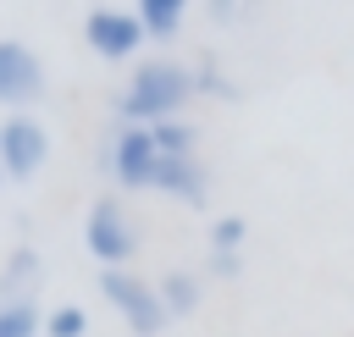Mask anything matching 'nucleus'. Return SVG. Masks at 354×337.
Instances as JSON below:
<instances>
[{"instance_id": "423d86ee", "label": "nucleus", "mask_w": 354, "mask_h": 337, "mask_svg": "<svg viewBox=\"0 0 354 337\" xmlns=\"http://www.w3.org/2000/svg\"><path fill=\"white\" fill-rule=\"evenodd\" d=\"M83 39H88V50L100 61H138V50L149 44L133 6H94L83 17Z\"/></svg>"}, {"instance_id": "f3484780", "label": "nucleus", "mask_w": 354, "mask_h": 337, "mask_svg": "<svg viewBox=\"0 0 354 337\" xmlns=\"http://www.w3.org/2000/svg\"><path fill=\"white\" fill-rule=\"evenodd\" d=\"M243 271V254H227V249H210L205 254V276H216V282H232Z\"/></svg>"}, {"instance_id": "7ed1b4c3", "label": "nucleus", "mask_w": 354, "mask_h": 337, "mask_svg": "<svg viewBox=\"0 0 354 337\" xmlns=\"http://www.w3.org/2000/svg\"><path fill=\"white\" fill-rule=\"evenodd\" d=\"M83 243L88 254L100 260V271H127V260L138 254V227H133V210L116 199V193H100L83 215Z\"/></svg>"}, {"instance_id": "9b49d317", "label": "nucleus", "mask_w": 354, "mask_h": 337, "mask_svg": "<svg viewBox=\"0 0 354 337\" xmlns=\"http://www.w3.org/2000/svg\"><path fill=\"white\" fill-rule=\"evenodd\" d=\"M155 287H160V304H166L171 320H183V315H194L205 304V276H194V271H166Z\"/></svg>"}, {"instance_id": "dca6fc26", "label": "nucleus", "mask_w": 354, "mask_h": 337, "mask_svg": "<svg viewBox=\"0 0 354 337\" xmlns=\"http://www.w3.org/2000/svg\"><path fill=\"white\" fill-rule=\"evenodd\" d=\"M243 238H249V227H243V215H216V221H210V249H227V254H243Z\"/></svg>"}, {"instance_id": "ddd939ff", "label": "nucleus", "mask_w": 354, "mask_h": 337, "mask_svg": "<svg viewBox=\"0 0 354 337\" xmlns=\"http://www.w3.org/2000/svg\"><path fill=\"white\" fill-rule=\"evenodd\" d=\"M0 337H44L39 304H0Z\"/></svg>"}, {"instance_id": "4468645a", "label": "nucleus", "mask_w": 354, "mask_h": 337, "mask_svg": "<svg viewBox=\"0 0 354 337\" xmlns=\"http://www.w3.org/2000/svg\"><path fill=\"white\" fill-rule=\"evenodd\" d=\"M194 99H238L232 77L216 66V55H205V61L194 66Z\"/></svg>"}, {"instance_id": "9d476101", "label": "nucleus", "mask_w": 354, "mask_h": 337, "mask_svg": "<svg viewBox=\"0 0 354 337\" xmlns=\"http://www.w3.org/2000/svg\"><path fill=\"white\" fill-rule=\"evenodd\" d=\"M133 11H138L144 39H155V44H171L183 33V22H188V6L183 0H138Z\"/></svg>"}, {"instance_id": "f03ea898", "label": "nucleus", "mask_w": 354, "mask_h": 337, "mask_svg": "<svg viewBox=\"0 0 354 337\" xmlns=\"http://www.w3.org/2000/svg\"><path fill=\"white\" fill-rule=\"evenodd\" d=\"M100 298L127 320L133 337H160V331L171 326V315H166V304H160V287H155L149 276H138L133 265H127V271H100Z\"/></svg>"}, {"instance_id": "6e6552de", "label": "nucleus", "mask_w": 354, "mask_h": 337, "mask_svg": "<svg viewBox=\"0 0 354 337\" xmlns=\"http://www.w3.org/2000/svg\"><path fill=\"white\" fill-rule=\"evenodd\" d=\"M149 193H166L177 204H205L210 199V171H205L199 155H160L155 177H149Z\"/></svg>"}, {"instance_id": "f257e3e1", "label": "nucleus", "mask_w": 354, "mask_h": 337, "mask_svg": "<svg viewBox=\"0 0 354 337\" xmlns=\"http://www.w3.org/2000/svg\"><path fill=\"white\" fill-rule=\"evenodd\" d=\"M188 99H194V66H183L171 55H144V61H133L111 110L127 127H155V122H177Z\"/></svg>"}, {"instance_id": "39448f33", "label": "nucleus", "mask_w": 354, "mask_h": 337, "mask_svg": "<svg viewBox=\"0 0 354 337\" xmlns=\"http://www.w3.org/2000/svg\"><path fill=\"white\" fill-rule=\"evenodd\" d=\"M44 160H50V133H44V122H39L33 110L6 116V122H0V171H6V182L39 177Z\"/></svg>"}, {"instance_id": "6ab92c4d", "label": "nucleus", "mask_w": 354, "mask_h": 337, "mask_svg": "<svg viewBox=\"0 0 354 337\" xmlns=\"http://www.w3.org/2000/svg\"><path fill=\"white\" fill-rule=\"evenodd\" d=\"M0 182H6V171H0Z\"/></svg>"}, {"instance_id": "0eeeda50", "label": "nucleus", "mask_w": 354, "mask_h": 337, "mask_svg": "<svg viewBox=\"0 0 354 337\" xmlns=\"http://www.w3.org/2000/svg\"><path fill=\"white\" fill-rule=\"evenodd\" d=\"M44 61H39V50H28L22 39H0V105L11 110V116H22V110H33L39 99H44Z\"/></svg>"}, {"instance_id": "2eb2a0df", "label": "nucleus", "mask_w": 354, "mask_h": 337, "mask_svg": "<svg viewBox=\"0 0 354 337\" xmlns=\"http://www.w3.org/2000/svg\"><path fill=\"white\" fill-rule=\"evenodd\" d=\"M83 331H88L83 304H55V309H44V337H83Z\"/></svg>"}, {"instance_id": "1a4fd4ad", "label": "nucleus", "mask_w": 354, "mask_h": 337, "mask_svg": "<svg viewBox=\"0 0 354 337\" xmlns=\"http://www.w3.org/2000/svg\"><path fill=\"white\" fill-rule=\"evenodd\" d=\"M39 282H44V260L39 249L17 243L0 265V304H39Z\"/></svg>"}, {"instance_id": "f8f14e48", "label": "nucleus", "mask_w": 354, "mask_h": 337, "mask_svg": "<svg viewBox=\"0 0 354 337\" xmlns=\"http://www.w3.org/2000/svg\"><path fill=\"white\" fill-rule=\"evenodd\" d=\"M149 133H155V149L160 155H199V127L183 122V116L177 122H155Z\"/></svg>"}, {"instance_id": "a211bd4d", "label": "nucleus", "mask_w": 354, "mask_h": 337, "mask_svg": "<svg viewBox=\"0 0 354 337\" xmlns=\"http://www.w3.org/2000/svg\"><path fill=\"white\" fill-rule=\"evenodd\" d=\"M210 17L216 22H232V17H243V6H210Z\"/></svg>"}, {"instance_id": "20e7f679", "label": "nucleus", "mask_w": 354, "mask_h": 337, "mask_svg": "<svg viewBox=\"0 0 354 337\" xmlns=\"http://www.w3.org/2000/svg\"><path fill=\"white\" fill-rule=\"evenodd\" d=\"M105 177L116 182V188H149V177H155V160H160V149H155V133L149 127H127V122H116L111 127V138H105Z\"/></svg>"}]
</instances>
